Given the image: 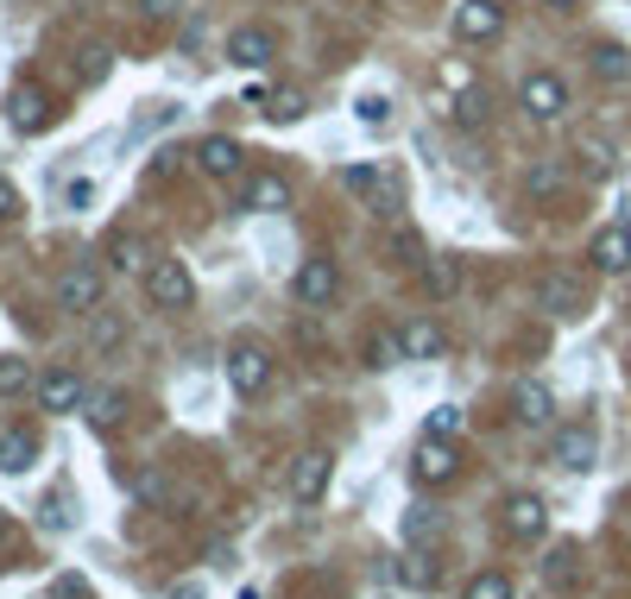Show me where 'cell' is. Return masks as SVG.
Masks as SVG:
<instances>
[{
  "label": "cell",
  "instance_id": "6da1fadb",
  "mask_svg": "<svg viewBox=\"0 0 631 599\" xmlns=\"http://www.w3.org/2000/svg\"><path fill=\"white\" fill-rule=\"evenodd\" d=\"M518 108H525L537 126H555L562 114H568V82L555 70H530L525 82H518Z\"/></svg>",
  "mask_w": 631,
  "mask_h": 599
},
{
  "label": "cell",
  "instance_id": "7a4b0ae2",
  "mask_svg": "<svg viewBox=\"0 0 631 599\" xmlns=\"http://www.w3.org/2000/svg\"><path fill=\"white\" fill-rule=\"evenodd\" d=\"M146 297L158 303V309H190V297H196L190 265H183V259H151L146 265Z\"/></svg>",
  "mask_w": 631,
  "mask_h": 599
},
{
  "label": "cell",
  "instance_id": "3957f363",
  "mask_svg": "<svg viewBox=\"0 0 631 599\" xmlns=\"http://www.w3.org/2000/svg\"><path fill=\"white\" fill-rule=\"evenodd\" d=\"M227 385H234L240 398H259V392L272 385V353L259 348V341H240V348H227Z\"/></svg>",
  "mask_w": 631,
  "mask_h": 599
},
{
  "label": "cell",
  "instance_id": "277c9868",
  "mask_svg": "<svg viewBox=\"0 0 631 599\" xmlns=\"http://www.w3.org/2000/svg\"><path fill=\"white\" fill-rule=\"evenodd\" d=\"M499 530L511 536V543H537V536L550 530V505L537 499V493H511V499H505Z\"/></svg>",
  "mask_w": 631,
  "mask_h": 599
},
{
  "label": "cell",
  "instance_id": "5b68a950",
  "mask_svg": "<svg viewBox=\"0 0 631 599\" xmlns=\"http://www.w3.org/2000/svg\"><path fill=\"white\" fill-rule=\"evenodd\" d=\"M499 32H505L499 0H461V7H454V38H461V45H486V38H499Z\"/></svg>",
  "mask_w": 631,
  "mask_h": 599
},
{
  "label": "cell",
  "instance_id": "8992f818",
  "mask_svg": "<svg viewBox=\"0 0 631 599\" xmlns=\"http://www.w3.org/2000/svg\"><path fill=\"white\" fill-rule=\"evenodd\" d=\"M82 398H89V385H82L76 366H50V373L38 378V410H50V417H70Z\"/></svg>",
  "mask_w": 631,
  "mask_h": 599
},
{
  "label": "cell",
  "instance_id": "52a82bcc",
  "mask_svg": "<svg viewBox=\"0 0 631 599\" xmlns=\"http://www.w3.org/2000/svg\"><path fill=\"white\" fill-rule=\"evenodd\" d=\"M7 121L20 126V133H45V126L57 121V108H50V95L38 89V82H20L13 101H7Z\"/></svg>",
  "mask_w": 631,
  "mask_h": 599
},
{
  "label": "cell",
  "instance_id": "ba28073f",
  "mask_svg": "<svg viewBox=\"0 0 631 599\" xmlns=\"http://www.w3.org/2000/svg\"><path fill=\"white\" fill-rule=\"evenodd\" d=\"M335 291H341V272H335V259H328V252H316V259H303V265H297V303L323 309Z\"/></svg>",
  "mask_w": 631,
  "mask_h": 599
},
{
  "label": "cell",
  "instance_id": "9c48e42d",
  "mask_svg": "<svg viewBox=\"0 0 631 599\" xmlns=\"http://www.w3.org/2000/svg\"><path fill=\"white\" fill-rule=\"evenodd\" d=\"M57 309H70V316L101 309V272H95V265H76V272L57 278Z\"/></svg>",
  "mask_w": 631,
  "mask_h": 599
},
{
  "label": "cell",
  "instance_id": "30bf717a",
  "mask_svg": "<svg viewBox=\"0 0 631 599\" xmlns=\"http://www.w3.org/2000/svg\"><path fill=\"white\" fill-rule=\"evenodd\" d=\"M328 467H335V461H328L323 449H303L297 461H291V499L297 505H316L328 493Z\"/></svg>",
  "mask_w": 631,
  "mask_h": 599
},
{
  "label": "cell",
  "instance_id": "8fae6325",
  "mask_svg": "<svg viewBox=\"0 0 631 599\" xmlns=\"http://www.w3.org/2000/svg\"><path fill=\"white\" fill-rule=\"evenodd\" d=\"M594 454H600V436H594L587 423L562 429V436L550 442V461H555V467H568V474H587V467H594Z\"/></svg>",
  "mask_w": 631,
  "mask_h": 599
},
{
  "label": "cell",
  "instance_id": "7c38bea8",
  "mask_svg": "<svg viewBox=\"0 0 631 599\" xmlns=\"http://www.w3.org/2000/svg\"><path fill=\"white\" fill-rule=\"evenodd\" d=\"M537 303H543V309H550L555 323H575L581 309H587V291H581L575 278L550 272V278H537Z\"/></svg>",
  "mask_w": 631,
  "mask_h": 599
},
{
  "label": "cell",
  "instance_id": "4fadbf2b",
  "mask_svg": "<svg viewBox=\"0 0 631 599\" xmlns=\"http://www.w3.org/2000/svg\"><path fill=\"white\" fill-rule=\"evenodd\" d=\"M587 259H594V272H606V278L631 272V227L626 222L600 227V234H594V247H587Z\"/></svg>",
  "mask_w": 631,
  "mask_h": 599
},
{
  "label": "cell",
  "instance_id": "5bb4252c",
  "mask_svg": "<svg viewBox=\"0 0 631 599\" xmlns=\"http://www.w3.org/2000/svg\"><path fill=\"white\" fill-rule=\"evenodd\" d=\"M454 474H461V454H454V442H442V436H424V442H417V479H424V486H449Z\"/></svg>",
  "mask_w": 631,
  "mask_h": 599
},
{
  "label": "cell",
  "instance_id": "9a60e30c",
  "mask_svg": "<svg viewBox=\"0 0 631 599\" xmlns=\"http://www.w3.org/2000/svg\"><path fill=\"white\" fill-rule=\"evenodd\" d=\"M278 38L266 25H240V32H227V64H240V70H259V64H272Z\"/></svg>",
  "mask_w": 631,
  "mask_h": 599
},
{
  "label": "cell",
  "instance_id": "2e32d148",
  "mask_svg": "<svg viewBox=\"0 0 631 599\" xmlns=\"http://www.w3.org/2000/svg\"><path fill=\"white\" fill-rule=\"evenodd\" d=\"M240 208H252V215H278V208H291V183H284L278 171L247 177V190H240Z\"/></svg>",
  "mask_w": 631,
  "mask_h": 599
},
{
  "label": "cell",
  "instance_id": "e0dca14e",
  "mask_svg": "<svg viewBox=\"0 0 631 599\" xmlns=\"http://www.w3.org/2000/svg\"><path fill=\"white\" fill-rule=\"evenodd\" d=\"M240 158H247V151H240V139L209 133V139L196 146V171H202V177H234V171H240Z\"/></svg>",
  "mask_w": 631,
  "mask_h": 599
},
{
  "label": "cell",
  "instance_id": "ac0fdd59",
  "mask_svg": "<svg viewBox=\"0 0 631 599\" xmlns=\"http://www.w3.org/2000/svg\"><path fill=\"white\" fill-rule=\"evenodd\" d=\"M398 341H404V360H442V348H449L442 323H429V316L404 323V328H398Z\"/></svg>",
  "mask_w": 631,
  "mask_h": 599
},
{
  "label": "cell",
  "instance_id": "d6986e66",
  "mask_svg": "<svg viewBox=\"0 0 631 599\" xmlns=\"http://www.w3.org/2000/svg\"><path fill=\"white\" fill-rule=\"evenodd\" d=\"M511 417H518L525 429H550V423H555L550 385H518V392H511Z\"/></svg>",
  "mask_w": 631,
  "mask_h": 599
},
{
  "label": "cell",
  "instance_id": "ffe728a7",
  "mask_svg": "<svg viewBox=\"0 0 631 599\" xmlns=\"http://www.w3.org/2000/svg\"><path fill=\"white\" fill-rule=\"evenodd\" d=\"M543 580H550L555 594H575V587H581V550H575V543H555L550 562H543Z\"/></svg>",
  "mask_w": 631,
  "mask_h": 599
},
{
  "label": "cell",
  "instance_id": "44dd1931",
  "mask_svg": "<svg viewBox=\"0 0 631 599\" xmlns=\"http://www.w3.org/2000/svg\"><path fill=\"white\" fill-rule=\"evenodd\" d=\"M587 64H594V76H600V82H612V89H619V82H631V50L626 45H594V50H587Z\"/></svg>",
  "mask_w": 631,
  "mask_h": 599
},
{
  "label": "cell",
  "instance_id": "7402d4cb",
  "mask_svg": "<svg viewBox=\"0 0 631 599\" xmlns=\"http://www.w3.org/2000/svg\"><path fill=\"white\" fill-rule=\"evenodd\" d=\"M424 291L436 303L454 297V291H461V259H424Z\"/></svg>",
  "mask_w": 631,
  "mask_h": 599
},
{
  "label": "cell",
  "instance_id": "603a6c76",
  "mask_svg": "<svg viewBox=\"0 0 631 599\" xmlns=\"http://www.w3.org/2000/svg\"><path fill=\"white\" fill-rule=\"evenodd\" d=\"M32 454H38V442H32L25 429H7V436H0V474H25Z\"/></svg>",
  "mask_w": 631,
  "mask_h": 599
},
{
  "label": "cell",
  "instance_id": "cb8c5ba5",
  "mask_svg": "<svg viewBox=\"0 0 631 599\" xmlns=\"http://www.w3.org/2000/svg\"><path fill=\"white\" fill-rule=\"evenodd\" d=\"M108 259H114V272H146V265H151L139 234H114V240H108Z\"/></svg>",
  "mask_w": 631,
  "mask_h": 599
},
{
  "label": "cell",
  "instance_id": "d4e9b609",
  "mask_svg": "<svg viewBox=\"0 0 631 599\" xmlns=\"http://www.w3.org/2000/svg\"><path fill=\"white\" fill-rule=\"evenodd\" d=\"M266 114H272L278 126H291V121H303V114H309V95H303V89H278V95L266 101Z\"/></svg>",
  "mask_w": 631,
  "mask_h": 599
},
{
  "label": "cell",
  "instance_id": "484cf974",
  "mask_svg": "<svg viewBox=\"0 0 631 599\" xmlns=\"http://www.w3.org/2000/svg\"><path fill=\"white\" fill-rule=\"evenodd\" d=\"M461 599H511V580H505L499 568H486V575L467 580V594H461Z\"/></svg>",
  "mask_w": 631,
  "mask_h": 599
},
{
  "label": "cell",
  "instance_id": "4316f807",
  "mask_svg": "<svg viewBox=\"0 0 631 599\" xmlns=\"http://www.w3.org/2000/svg\"><path fill=\"white\" fill-rule=\"evenodd\" d=\"M398 580L417 587V594H429V587H436V568H429L424 555H398Z\"/></svg>",
  "mask_w": 631,
  "mask_h": 599
},
{
  "label": "cell",
  "instance_id": "83f0119b",
  "mask_svg": "<svg viewBox=\"0 0 631 599\" xmlns=\"http://www.w3.org/2000/svg\"><path fill=\"white\" fill-rule=\"evenodd\" d=\"M121 417H126V398H121V392H101V398L89 404V423H95V429H114Z\"/></svg>",
  "mask_w": 631,
  "mask_h": 599
},
{
  "label": "cell",
  "instance_id": "f1b7e54d",
  "mask_svg": "<svg viewBox=\"0 0 631 599\" xmlns=\"http://www.w3.org/2000/svg\"><path fill=\"white\" fill-rule=\"evenodd\" d=\"M461 423H467V417H461L454 404H436V410H429V429H424V436H442V442H454V436H461Z\"/></svg>",
  "mask_w": 631,
  "mask_h": 599
},
{
  "label": "cell",
  "instance_id": "f546056e",
  "mask_svg": "<svg viewBox=\"0 0 631 599\" xmlns=\"http://www.w3.org/2000/svg\"><path fill=\"white\" fill-rule=\"evenodd\" d=\"M353 121H360V126H392V101H385V95H360V101H353Z\"/></svg>",
  "mask_w": 631,
  "mask_h": 599
},
{
  "label": "cell",
  "instance_id": "4dcf8cb0",
  "mask_svg": "<svg viewBox=\"0 0 631 599\" xmlns=\"http://www.w3.org/2000/svg\"><path fill=\"white\" fill-rule=\"evenodd\" d=\"M398 360H404L398 335H373V341H367V366H398Z\"/></svg>",
  "mask_w": 631,
  "mask_h": 599
},
{
  "label": "cell",
  "instance_id": "1f68e13d",
  "mask_svg": "<svg viewBox=\"0 0 631 599\" xmlns=\"http://www.w3.org/2000/svg\"><path fill=\"white\" fill-rule=\"evenodd\" d=\"M25 385H32V366L25 360H0V398H20Z\"/></svg>",
  "mask_w": 631,
  "mask_h": 599
},
{
  "label": "cell",
  "instance_id": "d6a6232c",
  "mask_svg": "<svg viewBox=\"0 0 631 599\" xmlns=\"http://www.w3.org/2000/svg\"><path fill=\"white\" fill-rule=\"evenodd\" d=\"M341 183H348L353 196H373V190H385V177H379L373 165H348V171H341Z\"/></svg>",
  "mask_w": 631,
  "mask_h": 599
},
{
  "label": "cell",
  "instance_id": "836d02e7",
  "mask_svg": "<svg viewBox=\"0 0 631 599\" xmlns=\"http://www.w3.org/2000/svg\"><path fill=\"white\" fill-rule=\"evenodd\" d=\"M454 121H461V126H480V121H486V89H467V95L454 101Z\"/></svg>",
  "mask_w": 631,
  "mask_h": 599
},
{
  "label": "cell",
  "instance_id": "e575fe53",
  "mask_svg": "<svg viewBox=\"0 0 631 599\" xmlns=\"http://www.w3.org/2000/svg\"><path fill=\"white\" fill-rule=\"evenodd\" d=\"M581 158H587V171H594V177H612V146H606V139H587Z\"/></svg>",
  "mask_w": 631,
  "mask_h": 599
},
{
  "label": "cell",
  "instance_id": "d590c367",
  "mask_svg": "<svg viewBox=\"0 0 631 599\" xmlns=\"http://www.w3.org/2000/svg\"><path fill=\"white\" fill-rule=\"evenodd\" d=\"M555 190H562V171H555V165H537V171H530V196H555Z\"/></svg>",
  "mask_w": 631,
  "mask_h": 599
},
{
  "label": "cell",
  "instance_id": "8d00e7d4",
  "mask_svg": "<svg viewBox=\"0 0 631 599\" xmlns=\"http://www.w3.org/2000/svg\"><path fill=\"white\" fill-rule=\"evenodd\" d=\"M108 57H114V50H82V82H89V89H95V82H101V76H108Z\"/></svg>",
  "mask_w": 631,
  "mask_h": 599
},
{
  "label": "cell",
  "instance_id": "74e56055",
  "mask_svg": "<svg viewBox=\"0 0 631 599\" xmlns=\"http://www.w3.org/2000/svg\"><path fill=\"white\" fill-rule=\"evenodd\" d=\"M133 493H139V499H146L151 511H158V505L171 499V493H165V479H158V474H139V479H133Z\"/></svg>",
  "mask_w": 631,
  "mask_h": 599
},
{
  "label": "cell",
  "instance_id": "f35d334b",
  "mask_svg": "<svg viewBox=\"0 0 631 599\" xmlns=\"http://www.w3.org/2000/svg\"><path fill=\"white\" fill-rule=\"evenodd\" d=\"M64 202H70V208H89V202H95V177H70Z\"/></svg>",
  "mask_w": 631,
  "mask_h": 599
},
{
  "label": "cell",
  "instance_id": "ab89813d",
  "mask_svg": "<svg viewBox=\"0 0 631 599\" xmlns=\"http://www.w3.org/2000/svg\"><path fill=\"white\" fill-rule=\"evenodd\" d=\"M20 215H25L20 190H13V183H7V177H0V222H20Z\"/></svg>",
  "mask_w": 631,
  "mask_h": 599
},
{
  "label": "cell",
  "instance_id": "60d3db41",
  "mask_svg": "<svg viewBox=\"0 0 631 599\" xmlns=\"http://www.w3.org/2000/svg\"><path fill=\"white\" fill-rule=\"evenodd\" d=\"M392 252H398V259H424V240H417L410 227H398V234H392Z\"/></svg>",
  "mask_w": 631,
  "mask_h": 599
},
{
  "label": "cell",
  "instance_id": "b9f144b4",
  "mask_svg": "<svg viewBox=\"0 0 631 599\" xmlns=\"http://www.w3.org/2000/svg\"><path fill=\"white\" fill-rule=\"evenodd\" d=\"M139 13H146V20H177L183 0H139Z\"/></svg>",
  "mask_w": 631,
  "mask_h": 599
},
{
  "label": "cell",
  "instance_id": "7bdbcfd3",
  "mask_svg": "<svg viewBox=\"0 0 631 599\" xmlns=\"http://www.w3.org/2000/svg\"><path fill=\"white\" fill-rule=\"evenodd\" d=\"M543 7H555V13H568V7H581V0H543Z\"/></svg>",
  "mask_w": 631,
  "mask_h": 599
},
{
  "label": "cell",
  "instance_id": "ee69618b",
  "mask_svg": "<svg viewBox=\"0 0 631 599\" xmlns=\"http://www.w3.org/2000/svg\"><path fill=\"white\" fill-rule=\"evenodd\" d=\"M626 505H631V486H626Z\"/></svg>",
  "mask_w": 631,
  "mask_h": 599
},
{
  "label": "cell",
  "instance_id": "f6af8a7d",
  "mask_svg": "<svg viewBox=\"0 0 631 599\" xmlns=\"http://www.w3.org/2000/svg\"><path fill=\"white\" fill-rule=\"evenodd\" d=\"M385 599H392V594H385Z\"/></svg>",
  "mask_w": 631,
  "mask_h": 599
}]
</instances>
